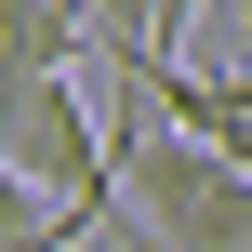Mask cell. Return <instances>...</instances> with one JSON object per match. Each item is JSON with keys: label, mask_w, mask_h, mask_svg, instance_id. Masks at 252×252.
Segmentation results:
<instances>
[{"label": "cell", "mask_w": 252, "mask_h": 252, "mask_svg": "<svg viewBox=\"0 0 252 252\" xmlns=\"http://www.w3.org/2000/svg\"><path fill=\"white\" fill-rule=\"evenodd\" d=\"M120 252H252V159H226L159 93L120 106Z\"/></svg>", "instance_id": "cell-1"}, {"label": "cell", "mask_w": 252, "mask_h": 252, "mask_svg": "<svg viewBox=\"0 0 252 252\" xmlns=\"http://www.w3.org/2000/svg\"><path fill=\"white\" fill-rule=\"evenodd\" d=\"M0 146H13V173H40V186H66V199H93V226L120 213V120H93L80 66L0 80Z\"/></svg>", "instance_id": "cell-2"}, {"label": "cell", "mask_w": 252, "mask_h": 252, "mask_svg": "<svg viewBox=\"0 0 252 252\" xmlns=\"http://www.w3.org/2000/svg\"><path fill=\"white\" fill-rule=\"evenodd\" d=\"M186 13H213V0H93V27H106V66H159V53L186 40Z\"/></svg>", "instance_id": "cell-3"}, {"label": "cell", "mask_w": 252, "mask_h": 252, "mask_svg": "<svg viewBox=\"0 0 252 252\" xmlns=\"http://www.w3.org/2000/svg\"><path fill=\"white\" fill-rule=\"evenodd\" d=\"M213 13H226V40H239V53H252V0H213Z\"/></svg>", "instance_id": "cell-4"}, {"label": "cell", "mask_w": 252, "mask_h": 252, "mask_svg": "<svg viewBox=\"0 0 252 252\" xmlns=\"http://www.w3.org/2000/svg\"><path fill=\"white\" fill-rule=\"evenodd\" d=\"M226 93H252V53H239V80H226Z\"/></svg>", "instance_id": "cell-5"}, {"label": "cell", "mask_w": 252, "mask_h": 252, "mask_svg": "<svg viewBox=\"0 0 252 252\" xmlns=\"http://www.w3.org/2000/svg\"><path fill=\"white\" fill-rule=\"evenodd\" d=\"M66 252H120V239H66Z\"/></svg>", "instance_id": "cell-6"}]
</instances>
